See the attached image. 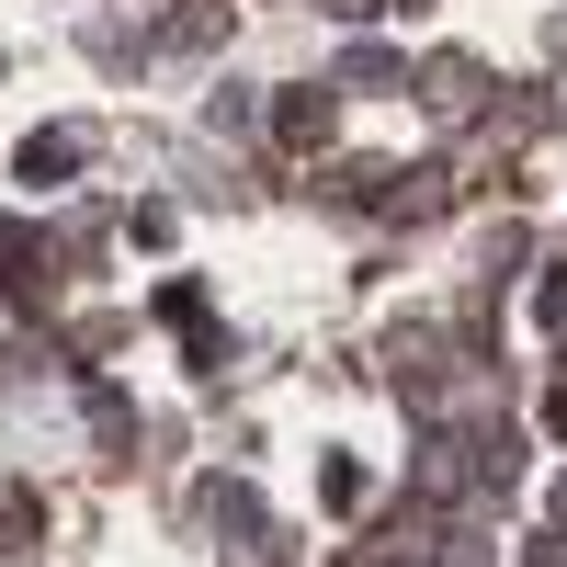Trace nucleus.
Here are the masks:
<instances>
[{"mask_svg":"<svg viewBox=\"0 0 567 567\" xmlns=\"http://www.w3.org/2000/svg\"><path fill=\"white\" fill-rule=\"evenodd\" d=\"M432 114H477V58H432Z\"/></svg>","mask_w":567,"mask_h":567,"instance_id":"obj_4","label":"nucleus"},{"mask_svg":"<svg viewBox=\"0 0 567 567\" xmlns=\"http://www.w3.org/2000/svg\"><path fill=\"white\" fill-rule=\"evenodd\" d=\"M556 432H567V398H556Z\"/></svg>","mask_w":567,"mask_h":567,"instance_id":"obj_7","label":"nucleus"},{"mask_svg":"<svg viewBox=\"0 0 567 567\" xmlns=\"http://www.w3.org/2000/svg\"><path fill=\"white\" fill-rule=\"evenodd\" d=\"M34 523H45V511L12 488V499H0V556H23V545H34Z\"/></svg>","mask_w":567,"mask_h":567,"instance_id":"obj_6","label":"nucleus"},{"mask_svg":"<svg viewBox=\"0 0 567 567\" xmlns=\"http://www.w3.org/2000/svg\"><path fill=\"white\" fill-rule=\"evenodd\" d=\"M80 159H91V136H80V125H45V136H23V182H69Z\"/></svg>","mask_w":567,"mask_h":567,"instance_id":"obj_2","label":"nucleus"},{"mask_svg":"<svg viewBox=\"0 0 567 567\" xmlns=\"http://www.w3.org/2000/svg\"><path fill=\"white\" fill-rule=\"evenodd\" d=\"M329 136V91H296V103H284V148H318Z\"/></svg>","mask_w":567,"mask_h":567,"instance_id":"obj_5","label":"nucleus"},{"mask_svg":"<svg viewBox=\"0 0 567 567\" xmlns=\"http://www.w3.org/2000/svg\"><path fill=\"white\" fill-rule=\"evenodd\" d=\"M0 261H12V284H0V296H12V318H45V307H58V239H45V227H12V239H0Z\"/></svg>","mask_w":567,"mask_h":567,"instance_id":"obj_1","label":"nucleus"},{"mask_svg":"<svg viewBox=\"0 0 567 567\" xmlns=\"http://www.w3.org/2000/svg\"><path fill=\"white\" fill-rule=\"evenodd\" d=\"M216 34H227V0H182V12L159 23V45H171V58H205Z\"/></svg>","mask_w":567,"mask_h":567,"instance_id":"obj_3","label":"nucleus"}]
</instances>
